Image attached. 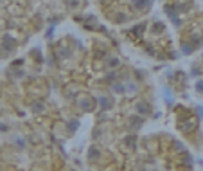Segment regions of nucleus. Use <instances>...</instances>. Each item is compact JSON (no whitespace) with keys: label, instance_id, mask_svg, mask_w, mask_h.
<instances>
[{"label":"nucleus","instance_id":"obj_1","mask_svg":"<svg viewBox=\"0 0 203 171\" xmlns=\"http://www.w3.org/2000/svg\"><path fill=\"white\" fill-rule=\"evenodd\" d=\"M4 49H11V38H5V41H4Z\"/></svg>","mask_w":203,"mask_h":171}]
</instances>
